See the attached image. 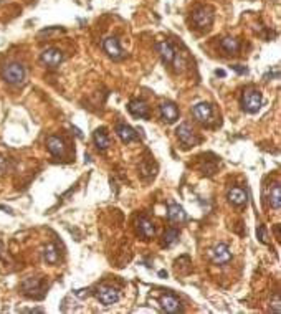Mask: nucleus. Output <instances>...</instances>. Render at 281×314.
<instances>
[{
  "label": "nucleus",
  "instance_id": "9d476101",
  "mask_svg": "<svg viewBox=\"0 0 281 314\" xmlns=\"http://www.w3.org/2000/svg\"><path fill=\"white\" fill-rule=\"evenodd\" d=\"M103 48H104V52L108 53V57L112 60H121L124 57V53L121 50V46H119V41L116 37H109V38L104 40Z\"/></svg>",
  "mask_w": 281,
  "mask_h": 314
},
{
  "label": "nucleus",
  "instance_id": "2eb2a0df",
  "mask_svg": "<svg viewBox=\"0 0 281 314\" xmlns=\"http://www.w3.org/2000/svg\"><path fill=\"white\" fill-rule=\"evenodd\" d=\"M116 132H118V136L121 137V141L124 144H129V142L136 141V139H137V132L132 129L131 126H128V124H118Z\"/></svg>",
  "mask_w": 281,
  "mask_h": 314
},
{
  "label": "nucleus",
  "instance_id": "f3484780",
  "mask_svg": "<svg viewBox=\"0 0 281 314\" xmlns=\"http://www.w3.org/2000/svg\"><path fill=\"white\" fill-rule=\"evenodd\" d=\"M137 230L144 238H152V236L156 235V227H154V223L146 217H140L137 220Z\"/></svg>",
  "mask_w": 281,
  "mask_h": 314
},
{
  "label": "nucleus",
  "instance_id": "7ed1b4c3",
  "mask_svg": "<svg viewBox=\"0 0 281 314\" xmlns=\"http://www.w3.org/2000/svg\"><path fill=\"white\" fill-rule=\"evenodd\" d=\"M2 76L7 83H10V85H20V83H24L25 80V68L20 65V63H10V65H7L4 68Z\"/></svg>",
  "mask_w": 281,
  "mask_h": 314
},
{
  "label": "nucleus",
  "instance_id": "a211bd4d",
  "mask_svg": "<svg viewBox=\"0 0 281 314\" xmlns=\"http://www.w3.org/2000/svg\"><path fill=\"white\" fill-rule=\"evenodd\" d=\"M46 146H48V151H50L53 156H63L65 154V141H63L61 137L50 136L46 139Z\"/></svg>",
  "mask_w": 281,
  "mask_h": 314
},
{
  "label": "nucleus",
  "instance_id": "7c9ffc66",
  "mask_svg": "<svg viewBox=\"0 0 281 314\" xmlns=\"http://www.w3.org/2000/svg\"><path fill=\"white\" fill-rule=\"evenodd\" d=\"M273 2H279V0H273Z\"/></svg>",
  "mask_w": 281,
  "mask_h": 314
},
{
  "label": "nucleus",
  "instance_id": "c756f323",
  "mask_svg": "<svg viewBox=\"0 0 281 314\" xmlns=\"http://www.w3.org/2000/svg\"><path fill=\"white\" fill-rule=\"evenodd\" d=\"M275 232H276V236H278V240H279V227L278 225L275 227Z\"/></svg>",
  "mask_w": 281,
  "mask_h": 314
},
{
  "label": "nucleus",
  "instance_id": "dca6fc26",
  "mask_svg": "<svg viewBox=\"0 0 281 314\" xmlns=\"http://www.w3.org/2000/svg\"><path fill=\"white\" fill-rule=\"evenodd\" d=\"M167 217L171 222L174 223H182V222H185L187 219V215L184 212V208H182L179 204H169V210H167Z\"/></svg>",
  "mask_w": 281,
  "mask_h": 314
},
{
  "label": "nucleus",
  "instance_id": "c85d7f7f",
  "mask_svg": "<svg viewBox=\"0 0 281 314\" xmlns=\"http://www.w3.org/2000/svg\"><path fill=\"white\" fill-rule=\"evenodd\" d=\"M215 75H217V76H225V71H223V69H217Z\"/></svg>",
  "mask_w": 281,
  "mask_h": 314
},
{
  "label": "nucleus",
  "instance_id": "aec40b11",
  "mask_svg": "<svg viewBox=\"0 0 281 314\" xmlns=\"http://www.w3.org/2000/svg\"><path fill=\"white\" fill-rule=\"evenodd\" d=\"M95 144H96V148L100 149V151H106L109 146H111V141H109V137L108 134L104 132V129H98L95 132Z\"/></svg>",
  "mask_w": 281,
  "mask_h": 314
},
{
  "label": "nucleus",
  "instance_id": "bb28decb",
  "mask_svg": "<svg viewBox=\"0 0 281 314\" xmlns=\"http://www.w3.org/2000/svg\"><path fill=\"white\" fill-rule=\"evenodd\" d=\"M258 236H260V240H262L263 243H266V230H265V227L258 228Z\"/></svg>",
  "mask_w": 281,
  "mask_h": 314
},
{
  "label": "nucleus",
  "instance_id": "a878e982",
  "mask_svg": "<svg viewBox=\"0 0 281 314\" xmlns=\"http://www.w3.org/2000/svg\"><path fill=\"white\" fill-rule=\"evenodd\" d=\"M231 68H233L238 75H247V73H248V68H245V66H242V65H233Z\"/></svg>",
  "mask_w": 281,
  "mask_h": 314
},
{
  "label": "nucleus",
  "instance_id": "f257e3e1",
  "mask_svg": "<svg viewBox=\"0 0 281 314\" xmlns=\"http://www.w3.org/2000/svg\"><path fill=\"white\" fill-rule=\"evenodd\" d=\"M192 22L199 29H207L214 22V9L208 5H199L192 12Z\"/></svg>",
  "mask_w": 281,
  "mask_h": 314
},
{
  "label": "nucleus",
  "instance_id": "393cba45",
  "mask_svg": "<svg viewBox=\"0 0 281 314\" xmlns=\"http://www.w3.org/2000/svg\"><path fill=\"white\" fill-rule=\"evenodd\" d=\"M279 311H281V308H279V296L275 295V298H273V312L279 314Z\"/></svg>",
  "mask_w": 281,
  "mask_h": 314
},
{
  "label": "nucleus",
  "instance_id": "f8f14e48",
  "mask_svg": "<svg viewBox=\"0 0 281 314\" xmlns=\"http://www.w3.org/2000/svg\"><path fill=\"white\" fill-rule=\"evenodd\" d=\"M128 109L134 117H140V119H147L149 117V106L143 100H132L129 103Z\"/></svg>",
  "mask_w": 281,
  "mask_h": 314
},
{
  "label": "nucleus",
  "instance_id": "9b49d317",
  "mask_svg": "<svg viewBox=\"0 0 281 314\" xmlns=\"http://www.w3.org/2000/svg\"><path fill=\"white\" fill-rule=\"evenodd\" d=\"M192 114L199 123H208L210 119H212L214 111H212V106H210L208 103H199V104H195L194 106Z\"/></svg>",
  "mask_w": 281,
  "mask_h": 314
},
{
  "label": "nucleus",
  "instance_id": "cd10ccee",
  "mask_svg": "<svg viewBox=\"0 0 281 314\" xmlns=\"http://www.w3.org/2000/svg\"><path fill=\"white\" fill-rule=\"evenodd\" d=\"M22 312H43V309L41 308H33V309H20Z\"/></svg>",
  "mask_w": 281,
  "mask_h": 314
},
{
  "label": "nucleus",
  "instance_id": "1a4fd4ad",
  "mask_svg": "<svg viewBox=\"0 0 281 314\" xmlns=\"http://www.w3.org/2000/svg\"><path fill=\"white\" fill-rule=\"evenodd\" d=\"M22 289L28 298H40V295L37 291L43 293L45 286H43V281H41L40 278H28V280H25L22 283Z\"/></svg>",
  "mask_w": 281,
  "mask_h": 314
},
{
  "label": "nucleus",
  "instance_id": "39448f33",
  "mask_svg": "<svg viewBox=\"0 0 281 314\" xmlns=\"http://www.w3.org/2000/svg\"><path fill=\"white\" fill-rule=\"evenodd\" d=\"M40 60L43 65L50 66V68H56L63 60H65V55H63L60 48H46V50L41 52Z\"/></svg>",
  "mask_w": 281,
  "mask_h": 314
},
{
  "label": "nucleus",
  "instance_id": "412c9836",
  "mask_svg": "<svg viewBox=\"0 0 281 314\" xmlns=\"http://www.w3.org/2000/svg\"><path fill=\"white\" fill-rule=\"evenodd\" d=\"M220 46H222V50H225L230 55H233V53H237L238 50H240V43H238V40L231 38V37L222 38L220 40Z\"/></svg>",
  "mask_w": 281,
  "mask_h": 314
},
{
  "label": "nucleus",
  "instance_id": "6e6552de",
  "mask_svg": "<svg viewBox=\"0 0 281 314\" xmlns=\"http://www.w3.org/2000/svg\"><path fill=\"white\" fill-rule=\"evenodd\" d=\"M160 119L167 124H172L179 119V108L171 101H164L160 104Z\"/></svg>",
  "mask_w": 281,
  "mask_h": 314
},
{
  "label": "nucleus",
  "instance_id": "0eeeda50",
  "mask_svg": "<svg viewBox=\"0 0 281 314\" xmlns=\"http://www.w3.org/2000/svg\"><path fill=\"white\" fill-rule=\"evenodd\" d=\"M210 258H212L215 264H225L231 260V251L225 243H219V245L210 250Z\"/></svg>",
  "mask_w": 281,
  "mask_h": 314
},
{
  "label": "nucleus",
  "instance_id": "423d86ee",
  "mask_svg": "<svg viewBox=\"0 0 281 314\" xmlns=\"http://www.w3.org/2000/svg\"><path fill=\"white\" fill-rule=\"evenodd\" d=\"M177 137L185 148H194L195 144H199V139H197L194 129L191 128V124H187V123H182L177 128Z\"/></svg>",
  "mask_w": 281,
  "mask_h": 314
},
{
  "label": "nucleus",
  "instance_id": "b1692460",
  "mask_svg": "<svg viewBox=\"0 0 281 314\" xmlns=\"http://www.w3.org/2000/svg\"><path fill=\"white\" fill-rule=\"evenodd\" d=\"M179 240V230L175 228H169L162 236V245L164 247H172L175 241Z\"/></svg>",
  "mask_w": 281,
  "mask_h": 314
},
{
  "label": "nucleus",
  "instance_id": "6ab92c4d",
  "mask_svg": "<svg viewBox=\"0 0 281 314\" xmlns=\"http://www.w3.org/2000/svg\"><path fill=\"white\" fill-rule=\"evenodd\" d=\"M228 200H230V204H233V205H243L245 202H247V192L240 187H233L228 192Z\"/></svg>",
  "mask_w": 281,
  "mask_h": 314
},
{
  "label": "nucleus",
  "instance_id": "f03ea898",
  "mask_svg": "<svg viewBox=\"0 0 281 314\" xmlns=\"http://www.w3.org/2000/svg\"><path fill=\"white\" fill-rule=\"evenodd\" d=\"M263 98L262 93L256 91V89H247L242 96V108L250 114L258 113V109L262 108Z\"/></svg>",
  "mask_w": 281,
  "mask_h": 314
},
{
  "label": "nucleus",
  "instance_id": "20e7f679",
  "mask_svg": "<svg viewBox=\"0 0 281 314\" xmlns=\"http://www.w3.org/2000/svg\"><path fill=\"white\" fill-rule=\"evenodd\" d=\"M95 295L98 298V301H100L103 306H112L114 303L119 301V298H121L119 291L116 288H112V286H100Z\"/></svg>",
  "mask_w": 281,
  "mask_h": 314
},
{
  "label": "nucleus",
  "instance_id": "ddd939ff",
  "mask_svg": "<svg viewBox=\"0 0 281 314\" xmlns=\"http://www.w3.org/2000/svg\"><path fill=\"white\" fill-rule=\"evenodd\" d=\"M160 306H162V309L166 312H171V314L184 311L182 309V306H180V301L172 295H164L162 298H160Z\"/></svg>",
  "mask_w": 281,
  "mask_h": 314
},
{
  "label": "nucleus",
  "instance_id": "4be33fe9",
  "mask_svg": "<svg viewBox=\"0 0 281 314\" xmlns=\"http://www.w3.org/2000/svg\"><path fill=\"white\" fill-rule=\"evenodd\" d=\"M58 258H60L58 250H56V247L52 245V243L43 248V260H45V263H48V264H56V263H58Z\"/></svg>",
  "mask_w": 281,
  "mask_h": 314
},
{
  "label": "nucleus",
  "instance_id": "4468645a",
  "mask_svg": "<svg viewBox=\"0 0 281 314\" xmlns=\"http://www.w3.org/2000/svg\"><path fill=\"white\" fill-rule=\"evenodd\" d=\"M157 52L160 55V58H162V61L166 63V65H171V63H174V58H175V52L172 45L169 43V41H159V43L156 45Z\"/></svg>",
  "mask_w": 281,
  "mask_h": 314
},
{
  "label": "nucleus",
  "instance_id": "5701e85b",
  "mask_svg": "<svg viewBox=\"0 0 281 314\" xmlns=\"http://www.w3.org/2000/svg\"><path fill=\"white\" fill-rule=\"evenodd\" d=\"M270 205L275 208V210H279V207H281V187H279V184L273 187V190L270 194Z\"/></svg>",
  "mask_w": 281,
  "mask_h": 314
}]
</instances>
